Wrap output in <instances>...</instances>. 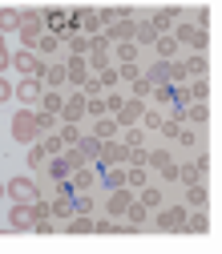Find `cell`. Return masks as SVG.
Segmentation results:
<instances>
[{"label":"cell","instance_id":"6da1fadb","mask_svg":"<svg viewBox=\"0 0 222 254\" xmlns=\"http://www.w3.org/2000/svg\"><path fill=\"white\" fill-rule=\"evenodd\" d=\"M8 133H12V141L16 145H33V141H41V125H37V109H12V117H8Z\"/></svg>","mask_w":222,"mask_h":254},{"label":"cell","instance_id":"7a4b0ae2","mask_svg":"<svg viewBox=\"0 0 222 254\" xmlns=\"http://www.w3.org/2000/svg\"><path fill=\"white\" fill-rule=\"evenodd\" d=\"M45 33H49V28H45V12H20V24H16L20 49H37Z\"/></svg>","mask_w":222,"mask_h":254},{"label":"cell","instance_id":"3957f363","mask_svg":"<svg viewBox=\"0 0 222 254\" xmlns=\"http://www.w3.org/2000/svg\"><path fill=\"white\" fill-rule=\"evenodd\" d=\"M41 97H45V81H41V77H20V81L12 85V101L24 105V109H37Z\"/></svg>","mask_w":222,"mask_h":254},{"label":"cell","instance_id":"277c9868","mask_svg":"<svg viewBox=\"0 0 222 254\" xmlns=\"http://www.w3.org/2000/svg\"><path fill=\"white\" fill-rule=\"evenodd\" d=\"M4 194L12 198V202H37V198H45L41 194V186L28 178V174H16V178H8L4 182Z\"/></svg>","mask_w":222,"mask_h":254},{"label":"cell","instance_id":"5b68a950","mask_svg":"<svg viewBox=\"0 0 222 254\" xmlns=\"http://www.w3.org/2000/svg\"><path fill=\"white\" fill-rule=\"evenodd\" d=\"M85 65H89V69H97V73H101V69H109V65H113V41H105V37L97 33V37L89 41V53H85Z\"/></svg>","mask_w":222,"mask_h":254},{"label":"cell","instance_id":"8992f818","mask_svg":"<svg viewBox=\"0 0 222 254\" xmlns=\"http://www.w3.org/2000/svg\"><path fill=\"white\" fill-rule=\"evenodd\" d=\"M182 222H186V206H157V210H153V230L178 234Z\"/></svg>","mask_w":222,"mask_h":254},{"label":"cell","instance_id":"52a82bcc","mask_svg":"<svg viewBox=\"0 0 222 254\" xmlns=\"http://www.w3.org/2000/svg\"><path fill=\"white\" fill-rule=\"evenodd\" d=\"M170 37L178 41V45H194V49H206V28L202 24H194V20H182V24H174L170 28Z\"/></svg>","mask_w":222,"mask_h":254},{"label":"cell","instance_id":"ba28073f","mask_svg":"<svg viewBox=\"0 0 222 254\" xmlns=\"http://www.w3.org/2000/svg\"><path fill=\"white\" fill-rule=\"evenodd\" d=\"M12 73H20V77H41V73H45V61L37 57V49H16V53H12Z\"/></svg>","mask_w":222,"mask_h":254},{"label":"cell","instance_id":"9c48e42d","mask_svg":"<svg viewBox=\"0 0 222 254\" xmlns=\"http://www.w3.org/2000/svg\"><path fill=\"white\" fill-rule=\"evenodd\" d=\"M8 230H16V234H24V230H37L33 202H12V206H8Z\"/></svg>","mask_w":222,"mask_h":254},{"label":"cell","instance_id":"30bf717a","mask_svg":"<svg viewBox=\"0 0 222 254\" xmlns=\"http://www.w3.org/2000/svg\"><path fill=\"white\" fill-rule=\"evenodd\" d=\"M69 20H73V33L81 28V37H97V33H101V24H105L97 8H77Z\"/></svg>","mask_w":222,"mask_h":254},{"label":"cell","instance_id":"8fae6325","mask_svg":"<svg viewBox=\"0 0 222 254\" xmlns=\"http://www.w3.org/2000/svg\"><path fill=\"white\" fill-rule=\"evenodd\" d=\"M105 24H109L105 33H101L105 41H113V45H117V41H134V16H113V20H105Z\"/></svg>","mask_w":222,"mask_h":254},{"label":"cell","instance_id":"7c38bea8","mask_svg":"<svg viewBox=\"0 0 222 254\" xmlns=\"http://www.w3.org/2000/svg\"><path fill=\"white\" fill-rule=\"evenodd\" d=\"M65 81H69L73 89H81V85L89 81V65H85L81 53H69V61H65Z\"/></svg>","mask_w":222,"mask_h":254},{"label":"cell","instance_id":"4fadbf2b","mask_svg":"<svg viewBox=\"0 0 222 254\" xmlns=\"http://www.w3.org/2000/svg\"><path fill=\"white\" fill-rule=\"evenodd\" d=\"M49 214H53V222H69V218L77 214V206H73V190H61V194L49 202Z\"/></svg>","mask_w":222,"mask_h":254},{"label":"cell","instance_id":"5bb4252c","mask_svg":"<svg viewBox=\"0 0 222 254\" xmlns=\"http://www.w3.org/2000/svg\"><path fill=\"white\" fill-rule=\"evenodd\" d=\"M142 113H146V101H142V97H125V101H121V109H117L113 117H117V125H138V121H142Z\"/></svg>","mask_w":222,"mask_h":254},{"label":"cell","instance_id":"9a60e30c","mask_svg":"<svg viewBox=\"0 0 222 254\" xmlns=\"http://www.w3.org/2000/svg\"><path fill=\"white\" fill-rule=\"evenodd\" d=\"M130 202H134V190L117 186V190H109V198H105V214H109V218H121Z\"/></svg>","mask_w":222,"mask_h":254},{"label":"cell","instance_id":"2e32d148","mask_svg":"<svg viewBox=\"0 0 222 254\" xmlns=\"http://www.w3.org/2000/svg\"><path fill=\"white\" fill-rule=\"evenodd\" d=\"M61 121H81L85 117V93L77 89V93H69L65 101H61V113H57Z\"/></svg>","mask_w":222,"mask_h":254},{"label":"cell","instance_id":"e0dca14e","mask_svg":"<svg viewBox=\"0 0 222 254\" xmlns=\"http://www.w3.org/2000/svg\"><path fill=\"white\" fill-rule=\"evenodd\" d=\"M117 133H121V125H117V117H113V113L93 117V137H97V141H109V137H117Z\"/></svg>","mask_w":222,"mask_h":254},{"label":"cell","instance_id":"ac0fdd59","mask_svg":"<svg viewBox=\"0 0 222 254\" xmlns=\"http://www.w3.org/2000/svg\"><path fill=\"white\" fill-rule=\"evenodd\" d=\"M157 37H162V33H157V28H153V20L142 12V20L134 24V41H138V45H153Z\"/></svg>","mask_w":222,"mask_h":254},{"label":"cell","instance_id":"d6986e66","mask_svg":"<svg viewBox=\"0 0 222 254\" xmlns=\"http://www.w3.org/2000/svg\"><path fill=\"white\" fill-rule=\"evenodd\" d=\"M162 198H166V194H162V186H149V182L138 186V202H142L146 210H157V206H162Z\"/></svg>","mask_w":222,"mask_h":254},{"label":"cell","instance_id":"ffe728a7","mask_svg":"<svg viewBox=\"0 0 222 254\" xmlns=\"http://www.w3.org/2000/svg\"><path fill=\"white\" fill-rule=\"evenodd\" d=\"M146 16L153 20V28H157V33H170V28H174V20H182V12H178V8H170V12H166V8H157V12H146Z\"/></svg>","mask_w":222,"mask_h":254},{"label":"cell","instance_id":"44dd1931","mask_svg":"<svg viewBox=\"0 0 222 254\" xmlns=\"http://www.w3.org/2000/svg\"><path fill=\"white\" fill-rule=\"evenodd\" d=\"M182 65H186V77H206L210 61H206V57H202V49H198V53H190V57L182 61Z\"/></svg>","mask_w":222,"mask_h":254},{"label":"cell","instance_id":"7402d4cb","mask_svg":"<svg viewBox=\"0 0 222 254\" xmlns=\"http://www.w3.org/2000/svg\"><path fill=\"white\" fill-rule=\"evenodd\" d=\"M182 230H190V234H206V230H210V218H206L202 210H194V214L186 210V222H182Z\"/></svg>","mask_w":222,"mask_h":254},{"label":"cell","instance_id":"603a6c76","mask_svg":"<svg viewBox=\"0 0 222 254\" xmlns=\"http://www.w3.org/2000/svg\"><path fill=\"white\" fill-rule=\"evenodd\" d=\"M206 202H210V190H206L202 182H194V186L186 190V206H194V210H202Z\"/></svg>","mask_w":222,"mask_h":254},{"label":"cell","instance_id":"cb8c5ba5","mask_svg":"<svg viewBox=\"0 0 222 254\" xmlns=\"http://www.w3.org/2000/svg\"><path fill=\"white\" fill-rule=\"evenodd\" d=\"M73 145H77V153L85 157V162H97V149H101V141L93 137V133H89V137H77Z\"/></svg>","mask_w":222,"mask_h":254},{"label":"cell","instance_id":"d4e9b609","mask_svg":"<svg viewBox=\"0 0 222 254\" xmlns=\"http://www.w3.org/2000/svg\"><path fill=\"white\" fill-rule=\"evenodd\" d=\"M65 230H69V234H93V230H97V222H93L89 214H73Z\"/></svg>","mask_w":222,"mask_h":254},{"label":"cell","instance_id":"484cf974","mask_svg":"<svg viewBox=\"0 0 222 254\" xmlns=\"http://www.w3.org/2000/svg\"><path fill=\"white\" fill-rule=\"evenodd\" d=\"M113 61H117V65L138 61V41H117V45H113Z\"/></svg>","mask_w":222,"mask_h":254},{"label":"cell","instance_id":"4316f807","mask_svg":"<svg viewBox=\"0 0 222 254\" xmlns=\"http://www.w3.org/2000/svg\"><path fill=\"white\" fill-rule=\"evenodd\" d=\"M121 218H130V226H134V230H146L142 222L149 218V210H146L142 202H130V206H125V214H121Z\"/></svg>","mask_w":222,"mask_h":254},{"label":"cell","instance_id":"83f0119b","mask_svg":"<svg viewBox=\"0 0 222 254\" xmlns=\"http://www.w3.org/2000/svg\"><path fill=\"white\" fill-rule=\"evenodd\" d=\"M41 81H45V89H61L65 85V65H45Z\"/></svg>","mask_w":222,"mask_h":254},{"label":"cell","instance_id":"f1b7e54d","mask_svg":"<svg viewBox=\"0 0 222 254\" xmlns=\"http://www.w3.org/2000/svg\"><path fill=\"white\" fill-rule=\"evenodd\" d=\"M153 53H157V57H162V61H170V57L178 53V41H174L170 33H162V37H157V41H153Z\"/></svg>","mask_w":222,"mask_h":254},{"label":"cell","instance_id":"f546056e","mask_svg":"<svg viewBox=\"0 0 222 254\" xmlns=\"http://www.w3.org/2000/svg\"><path fill=\"white\" fill-rule=\"evenodd\" d=\"M146 182H149V166H130V170H125V186H130V190H138Z\"/></svg>","mask_w":222,"mask_h":254},{"label":"cell","instance_id":"4dcf8cb0","mask_svg":"<svg viewBox=\"0 0 222 254\" xmlns=\"http://www.w3.org/2000/svg\"><path fill=\"white\" fill-rule=\"evenodd\" d=\"M162 69H166V81H174V85H182L186 81V65H182V61H162Z\"/></svg>","mask_w":222,"mask_h":254},{"label":"cell","instance_id":"1f68e13d","mask_svg":"<svg viewBox=\"0 0 222 254\" xmlns=\"http://www.w3.org/2000/svg\"><path fill=\"white\" fill-rule=\"evenodd\" d=\"M16 24H20V12L16 8H0V33H16Z\"/></svg>","mask_w":222,"mask_h":254},{"label":"cell","instance_id":"d6a6232c","mask_svg":"<svg viewBox=\"0 0 222 254\" xmlns=\"http://www.w3.org/2000/svg\"><path fill=\"white\" fill-rule=\"evenodd\" d=\"M89 186H93V174H89V170H85V166H81V170H73V174H69V190H73V194H77V190H89Z\"/></svg>","mask_w":222,"mask_h":254},{"label":"cell","instance_id":"836d02e7","mask_svg":"<svg viewBox=\"0 0 222 254\" xmlns=\"http://www.w3.org/2000/svg\"><path fill=\"white\" fill-rule=\"evenodd\" d=\"M61 101H65V93H57V89H45V97L37 109H49V113H61Z\"/></svg>","mask_w":222,"mask_h":254},{"label":"cell","instance_id":"e575fe53","mask_svg":"<svg viewBox=\"0 0 222 254\" xmlns=\"http://www.w3.org/2000/svg\"><path fill=\"white\" fill-rule=\"evenodd\" d=\"M45 157H49V153H45V145H41V141H33V145H28V153H24V166H33V170H37Z\"/></svg>","mask_w":222,"mask_h":254},{"label":"cell","instance_id":"d590c367","mask_svg":"<svg viewBox=\"0 0 222 254\" xmlns=\"http://www.w3.org/2000/svg\"><path fill=\"white\" fill-rule=\"evenodd\" d=\"M101 170H105V186H109V190L125 186V170H121V166H101Z\"/></svg>","mask_w":222,"mask_h":254},{"label":"cell","instance_id":"8d00e7d4","mask_svg":"<svg viewBox=\"0 0 222 254\" xmlns=\"http://www.w3.org/2000/svg\"><path fill=\"white\" fill-rule=\"evenodd\" d=\"M178 182H186V186H194V182H202V170L186 162V166H178Z\"/></svg>","mask_w":222,"mask_h":254},{"label":"cell","instance_id":"74e56055","mask_svg":"<svg viewBox=\"0 0 222 254\" xmlns=\"http://www.w3.org/2000/svg\"><path fill=\"white\" fill-rule=\"evenodd\" d=\"M57 133H61V141H65V145H73V141L81 137V129H77V121H61V129H57Z\"/></svg>","mask_w":222,"mask_h":254},{"label":"cell","instance_id":"f35d334b","mask_svg":"<svg viewBox=\"0 0 222 254\" xmlns=\"http://www.w3.org/2000/svg\"><path fill=\"white\" fill-rule=\"evenodd\" d=\"M142 137H146V129H138V125H121V141L125 145H142Z\"/></svg>","mask_w":222,"mask_h":254},{"label":"cell","instance_id":"ab89813d","mask_svg":"<svg viewBox=\"0 0 222 254\" xmlns=\"http://www.w3.org/2000/svg\"><path fill=\"white\" fill-rule=\"evenodd\" d=\"M142 77V69H138V61H125V65L117 69V81H138Z\"/></svg>","mask_w":222,"mask_h":254},{"label":"cell","instance_id":"60d3db41","mask_svg":"<svg viewBox=\"0 0 222 254\" xmlns=\"http://www.w3.org/2000/svg\"><path fill=\"white\" fill-rule=\"evenodd\" d=\"M8 69H12V49L4 41V33H0V73H8Z\"/></svg>","mask_w":222,"mask_h":254},{"label":"cell","instance_id":"b9f144b4","mask_svg":"<svg viewBox=\"0 0 222 254\" xmlns=\"http://www.w3.org/2000/svg\"><path fill=\"white\" fill-rule=\"evenodd\" d=\"M157 178H162V182H178V162H174V157L157 166Z\"/></svg>","mask_w":222,"mask_h":254},{"label":"cell","instance_id":"7bdbcfd3","mask_svg":"<svg viewBox=\"0 0 222 254\" xmlns=\"http://www.w3.org/2000/svg\"><path fill=\"white\" fill-rule=\"evenodd\" d=\"M12 85H16V81H12L8 73H0V105H8V101H12Z\"/></svg>","mask_w":222,"mask_h":254},{"label":"cell","instance_id":"ee69618b","mask_svg":"<svg viewBox=\"0 0 222 254\" xmlns=\"http://www.w3.org/2000/svg\"><path fill=\"white\" fill-rule=\"evenodd\" d=\"M57 121H61L57 113H49V109H37V125H41V133H45V129H53Z\"/></svg>","mask_w":222,"mask_h":254},{"label":"cell","instance_id":"f6af8a7d","mask_svg":"<svg viewBox=\"0 0 222 254\" xmlns=\"http://www.w3.org/2000/svg\"><path fill=\"white\" fill-rule=\"evenodd\" d=\"M57 45H61V37H53V33H45L37 49H41V57H49V53H57Z\"/></svg>","mask_w":222,"mask_h":254},{"label":"cell","instance_id":"bcb514c9","mask_svg":"<svg viewBox=\"0 0 222 254\" xmlns=\"http://www.w3.org/2000/svg\"><path fill=\"white\" fill-rule=\"evenodd\" d=\"M142 77H146L149 85H157V81H166V69H162V61H157V65H149V69H146Z\"/></svg>","mask_w":222,"mask_h":254},{"label":"cell","instance_id":"7dc6e473","mask_svg":"<svg viewBox=\"0 0 222 254\" xmlns=\"http://www.w3.org/2000/svg\"><path fill=\"white\" fill-rule=\"evenodd\" d=\"M41 145H45V153H53V157H57L61 149H65V141H61V133H53V137H45Z\"/></svg>","mask_w":222,"mask_h":254},{"label":"cell","instance_id":"c3c4849f","mask_svg":"<svg viewBox=\"0 0 222 254\" xmlns=\"http://www.w3.org/2000/svg\"><path fill=\"white\" fill-rule=\"evenodd\" d=\"M97 81H101V89H113V85H117V69H101Z\"/></svg>","mask_w":222,"mask_h":254},{"label":"cell","instance_id":"681fc988","mask_svg":"<svg viewBox=\"0 0 222 254\" xmlns=\"http://www.w3.org/2000/svg\"><path fill=\"white\" fill-rule=\"evenodd\" d=\"M142 125H146V129H157V125H162V113L146 109V113H142Z\"/></svg>","mask_w":222,"mask_h":254},{"label":"cell","instance_id":"f907efd6","mask_svg":"<svg viewBox=\"0 0 222 254\" xmlns=\"http://www.w3.org/2000/svg\"><path fill=\"white\" fill-rule=\"evenodd\" d=\"M190 97H198V101H206V81H202V77H194V85H190Z\"/></svg>","mask_w":222,"mask_h":254},{"label":"cell","instance_id":"816d5d0a","mask_svg":"<svg viewBox=\"0 0 222 254\" xmlns=\"http://www.w3.org/2000/svg\"><path fill=\"white\" fill-rule=\"evenodd\" d=\"M149 89H153V85H149L146 77H138V81H134V97H149Z\"/></svg>","mask_w":222,"mask_h":254},{"label":"cell","instance_id":"f5cc1de1","mask_svg":"<svg viewBox=\"0 0 222 254\" xmlns=\"http://www.w3.org/2000/svg\"><path fill=\"white\" fill-rule=\"evenodd\" d=\"M121 101H125V97H117V93H105V113H117Z\"/></svg>","mask_w":222,"mask_h":254},{"label":"cell","instance_id":"db71d44e","mask_svg":"<svg viewBox=\"0 0 222 254\" xmlns=\"http://www.w3.org/2000/svg\"><path fill=\"white\" fill-rule=\"evenodd\" d=\"M157 133H162V137H178V121H162V125H157Z\"/></svg>","mask_w":222,"mask_h":254},{"label":"cell","instance_id":"11a10c76","mask_svg":"<svg viewBox=\"0 0 222 254\" xmlns=\"http://www.w3.org/2000/svg\"><path fill=\"white\" fill-rule=\"evenodd\" d=\"M190 121H206V101H198V105H190Z\"/></svg>","mask_w":222,"mask_h":254},{"label":"cell","instance_id":"9f6ffc18","mask_svg":"<svg viewBox=\"0 0 222 254\" xmlns=\"http://www.w3.org/2000/svg\"><path fill=\"white\" fill-rule=\"evenodd\" d=\"M0 202H4V182H0Z\"/></svg>","mask_w":222,"mask_h":254},{"label":"cell","instance_id":"6f0895ef","mask_svg":"<svg viewBox=\"0 0 222 254\" xmlns=\"http://www.w3.org/2000/svg\"><path fill=\"white\" fill-rule=\"evenodd\" d=\"M0 113H4V105H0Z\"/></svg>","mask_w":222,"mask_h":254}]
</instances>
